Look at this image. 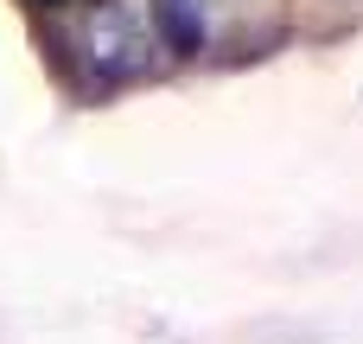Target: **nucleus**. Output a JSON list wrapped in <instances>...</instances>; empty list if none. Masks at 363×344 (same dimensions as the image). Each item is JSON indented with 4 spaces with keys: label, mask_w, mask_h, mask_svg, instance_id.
<instances>
[{
    "label": "nucleus",
    "mask_w": 363,
    "mask_h": 344,
    "mask_svg": "<svg viewBox=\"0 0 363 344\" xmlns=\"http://www.w3.org/2000/svg\"><path fill=\"white\" fill-rule=\"evenodd\" d=\"M153 38H166L179 57H191L204 45V13L198 0H153Z\"/></svg>",
    "instance_id": "2"
},
{
    "label": "nucleus",
    "mask_w": 363,
    "mask_h": 344,
    "mask_svg": "<svg viewBox=\"0 0 363 344\" xmlns=\"http://www.w3.org/2000/svg\"><path fill=\"white\" fill-rule=\"evenodd\" d=\"M83 70L96 83H128L147 77L153 64V13L140 0H96L83 13V45H77Z\"/></svg>",
    "instance_id": "1"
},
{
    "label": "nucleus",
    "mask_w": 363,
    "mask_h": 344,
    "mask_svg": "<svg viewBox=\"0 0 363 344\" xmlns=\"http://www.w3.org/2000/svg\"><path fill=\"white\" fill-rule=\"evenodd\" d=\"M45 6H64V0H45Z\"/></svg>",
    "instance_id": "3"
}]
</instances>
